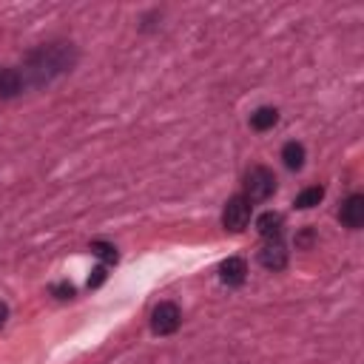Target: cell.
I'll list each match as a JSON object with an SVG mask.
<instances>
[{"label": "cell", "mask_w": 364, "mask_h": 364, "mask_svg": "<svg viewBox=\"0 0 364 364\" xmlns=\"http://www.w3.org/2000/svg\"><path fill=\"white\" fill-rule=\"evenodd\" d=\"M338 219H341L344 228L358 230V228L364 225V196H361V193H350V196L341 202Z\"/></svg>", "instance_id": "obj_4"}, {"label": "cell", "mask_w": 364, "mask_h": 364, "mask_svg": "<svg viewBox=\"0 0 364 364\" xmlns=\"http://www.w3.org/2000/svg\"><path fill=\"white\" fill-rule=\"evenodd\" d=\"M23 85H26V80H23V74L17 68H0V97L3 100L17 97L23 91Z\"/></svg>", "instance_id": "obj_8"}, {"label": "cell", "mask_w": 364, "mask_h": 364, "mask_svg": "<svg viewBox=\"0 0 364 364\" xmlns=\"http://www.w3.org/2000/svg\"><path fill=\"white\" fill-rule=\"evenodd\" d=\"M256 230L259 236L267 242V239H279L282 230H284V216L276 213V210H264L259 219H256Z\"/></svg>", "instance_id": "obj_7"}, {"label": "cell", "mask_w": 364, "mask_h": 364, "mask_svg": "<svg viewBox=\"0 0 364 364\" xmlns=\"http://www.w3.org/2000/svg\"><path fill=\"white\" fill-rule=\"evenodd\" d=\"M219 279H222L225 284H230V287H239V284L247 279V264H245V259H239V256L225 259L222 267H219Z\"/></svg>", "instance_id": "obj_6"}, {"label": "cell", "mask_w": 364, "mask_h": 364, "mask_svg": "<svg viewBox=\"0 0 364 364\" xmlns=\"http://www.w3.org/2000/svg\"><path fill=\"white\" fill-rule=\"evenodd\" d=\"M179 324H182V313H179V307L173 301H159L154 307V313H151V330L156 336H171V333L179 330Z\"/></svg>", "instance_id": "obj_2"}, {"label": "cell", "mask_w": 364, "mask_h": 364, "mask_svg": "<svg viewBox=\"0 0 364 364\" xmlns=\"http://www.w3.org/2000/svg\"><path fill=\"white\" fill-rule=\"evenodd\" d=\"M91 253H94V256H100L105 264H114V262L119 259L117 247H114V245H108V242H100V239H94V242H91Z\"/></svg>", "instance_id": "obj_12"}, {"label": "cell", "mask_w": 364, "mask_h": 364, "mask_svg": "<svg viewBox=\"0 0 364 364\" xmlns=\"http://www.w3.org/2000/svg\"><path fill=\"white\" fill-rule=\"evenodd\" d=\"M273 191H276V173L270 168L256 165L245 173V193L242 196L247 202H264L273 196Z\"/></svg>", "instance_id": "obj_1"}, {"label": "cell", "mask_w": 364, "mask_h": 364, "mask_svg": "<svg viewBox=\"0 0 364 364\" xmlns=\"http://www.w3.org/2000/svg\"><path fill=\"white\" fill-rule=\"evenodd\" d=\"M321 199H324V188H321V185H313V188H304V191L296 196V202H293V205H296L299 210H307V208L318 205Z\"/></svg>", "instance_id": "obj_11"}, {"label": "cell", "mask_w": 364, "mask_h": 364, "mask_svg": "<svg viewBox=\"0 0 364 364\" xmlns=\"http://www.w3.org/2000/svg\"><path fill=\"white\" fill-rule=\"evenodd\" d=\"M91 273H94V276L88 279V287H100V284L105 282V264H100V267H94Z\"/></svg>", "instance_id": "obj_13"}, {"label": "cell", "mask_w": 364, "mask_h": 364, "mask_svg": "<svg viewBox=\"0 0 364 364\" xmlns=\"http://www.w3.org/2000/svg\"><path fill=\"white\" fill-rule=\"evenodd\" d=\"M250 202L239 193V196H230L228 202H225V210H222V225L228 228V230H233V233H239V230H245L247 228V222H250Z\"/></svg>", "instance_id": "obj_3"}, {"label": "cell", "mask_w": 364, "mask_h": 364, "mask_svg": "<svg viewBox=\"0 0 364 364\" xmlns=\"http://www.w3.org/2000/svg\"><path fill=\"white\" fill-rule=\"evenodd\" d=\"M259 262L267 267V270H282L287 264V250L279 239H267L262 247H259Z\"/></svg>", "instance_id": "obj_5"}, {"label": "cell", "mask_w": 364, "mask_h": 364, "mask_svg": "<svg viewBox=\"0 0 364 364\" xmlns=\"http://www.w3.org/2000/svg\"><path fill=\"white\" fill-rule=\"evenodd\" d=\"M310 242H313V230H310V228H304V230L296 236V245H299V247H307Z\"/></svg>", "instance_id": "obj_15"}, {"label": "cell", "mask_w": 364, "mask_h": 364, "mask_svg": "<svg viewBox=\"0 0 364 364\" xmlns=\"http://www.w3.org/2000/svg\"><path fill=\"white\" fill-rule=\"evenodd\" d=\"M51 293H54L57 299H71V296H74V287L63 282V284H54V287H51Z\"/></svg>", "instance_id": "obj_14"}, {"label": "cell", "mask_w": 364, "mask_h": 364, "mask_svg": "<svg viewBox=\"0 0 364 364\" xmlns=\"http://www.w3.org/2000/svg\"><path fill=\"white\" fill-rule=\"evenodd\" d=\"M282 162H284L290 171H301V165H304V145L296 142V139L284 142V148H282Z\"/></svg>", "instance_id": "obj_10"}, {"label": "cell", "mask_w": 364, "mask_h": 364, "mask_svg": "<svg viewBox=\"0 0 364 364\" xmlns=\"http://www.w3.org/2000/svg\"><path fill=\"white\" fill-rule=\"evenodd\" d=\"M276 122H279V111L273 105H262L250 114V128L253 131H270Z\"/></svg>", "instance_id": "obj_9"}, {"label": "cell", "mask_w": 364, "mask_h": 364, "mask_svg": "<svg viewBox=\"0 0 364 364\" xmlns=\"http://www.w3.org/2000/svg\"><path fill=\"white\" fill-rule=\"evenodd\" d=\"M6 318H9V307H6L3 301H0V327L6 324Z\"/></svg>", "instance_id": "obj_16"}]
</instances>
